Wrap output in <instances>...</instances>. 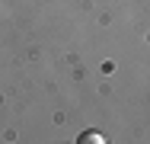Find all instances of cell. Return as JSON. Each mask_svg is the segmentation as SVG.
I'll return each instance as SVG.
<instances>
[{"label":"cell","mask_w":150,"mask_h":144,"mask_svg":"<svg viewBox=\"0 0 150 144\" xmlns=\"http://www.w3.org/2000/svg\"><path fill=\"white\" fill-rule=\"evenodd\" d=\"M77 141H80V144H102L105 138H102V131H83Z\"/></svg>","instance_id":"1"}]
</instances>
